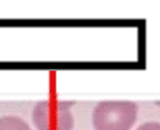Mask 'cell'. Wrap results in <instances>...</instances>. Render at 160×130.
<instances>
[{
    "mask_svg": "<svg viewBox=\"0 0 160 130\" xmlns=\"http://www.w3.org/2000/svg\"><path fill=\"white\" fill-rule=\"evenodd\" d=\"M139 107L130 100H104L92 110L94 130H130L137 120Z\"/></svg>",
    "mask_w": 160,
    "mask_h": 130,
    "instance_id": "cell-1",
    "label": "cell"
},
{
    "mask_svg": "<svg viewBox=\"0 0 160 130\" xmlns=\"http://www.w3.org/2000/svg\"><path fill=\"white\" fill-rule=\"evenodd\" d=\"M71 102L66 100H40L32 109V122L37 130H73L74 115Z\"/></svg>",
    "mask_w": 160,
    "mask_h": 130,
    "instance_id": "cell-2",
    "label": "cell"
},
{
    "mask_svg": "<svg viewBox=\"0 0 160 130\" xmlns=\"http://www.w3.org/2000/svg\"><path fill=\"white\" fill-rule=\"evenodd\" d=\"M0 130H32V127L22 117L5 115L0 117Z\"/></svg>",
    "mask_w": 160,
    "mask_h": 130,
    "instance_id": "cell-3",
    "label": "cell"
},
{
    "mask_svg": "<svg viewBox=\"0 0 160 130\" xmlns=\"http://www.w3.org/2000/svg\"><path fill=\"white\" fill-rule=\"evenodd\" d=\"M135 130H160V122H145Z\"/></svg>",
    "mask_w": 160,
    "mask_h": 130,
    "instance_id": "cell-4",
    "label": "cell"
}]
</instances>
